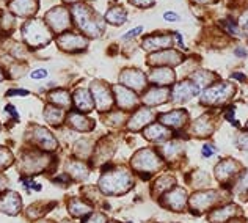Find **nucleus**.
<instances>
[{"label": "nucleus", "instance_id": "obj_19", "mask_svg": "<svg viewBox=\"0 0 248 223\" xmlns=\"http://www.w3.org/2000/svg\"><path fill=\"white\" fill-rule=\"evenodd\" d=\"M153 120V113L149 110H146V109H143V110H140L139 113H137L134 118H132V123L129 124V127L130 129H140L141 126H145L146 123H149Z\"/></svg>", "mask_w": 248, "mask_h": 223}, {"label": "nucleus", "instance_id": "obj_13", "mask_svg": "<svg viewBox=\"0 0 248 223\" xmlns=\"http://www.w3.org/2000/svg\"><path fill=\"white\" fill-rule=\"evenodd\" d=\"M121 80L126 85H129V87H134L137 90L145 87V76H143L141 73H139V71H134V69L126 71V73L121 76Z\"/></svg>", "mask_w": 248, "mask_h": 223}, {"label": "nucleus", "instance_id": "obj_41", "mask_svg": "<svg viewBox=\"0 0 248 223\" xmlns=\"http://www.w3.org/2000/svg\"><path fill=\"white\" fill-rule=\"evenodd\" d=\"M164 17L168 19V21H178V19H179V16H178V15H174V13H165Z\"/></svg>", "mask_w": 248, "mask_h": 223}, {"label": "nucleus", "instance_id": "obj_20", "mask_svg": "<svg viewBox=\"0 0 248 223\" xmlns=\"http://www.w3.org/2000/svg\"><path fill=\"white\" fill-rule=\"evenodd\" d=\"M234 212H236V206L221 207V209H218V211H215V212L211 214V220H212V223H223V222H226L228 219H230Z\"/></svg>", "mask_w": 248, "mask_h": 223}, {"label": "nucleus", "instance_id": "obj_2", "mask_svg": "<svg viewBox=\"0 0 248 223\" xmlns=\"http://www.w3.org/2000/svg\"><path fill=\"white\" fill-rule=\"evenodd\" d=\"M24 38L31 46H40L47 43L50 39V35L44 24L38 21H30L29 24L24 25Z\"/></svg>", "mask_w": 248, "mask_h": 223}, {"label": "nucleus", "instance_id": "obj_22", "mask_svg": "<svg viewBox=\"0 0 248 223\" xmlns=\"http://www.w3.org/2000/svg\"><path fill=\"white\" fill-rule=\"evenodd\" d=\"M171 43L170 36H151L145 39V49H157V48H167Z\"/></svg>", "mask_w": 248, "mask_h": 223}, {"label": "nucleus", "instance_id": "obj_38", "mask_svg": "<svg viewBox=\"0 0 248 223\" xmlns=\"http://www.w3.org/2000/svg\"><path fill=\"white\" fill-rule=\"evenodd\" d=\"M141 32V27H137V29H134V30H130L127 35H124L123 36V39H129V38H132V36H135V35H139Z\"/></svg>", "mask_w": 248, "mask_h": 223}, {"label": "nucleus", "instance_id": "obj_33", "mask_svg": "<svg viewBox=\"0 0 248 223\" xmlns=\"http://www.w3.org/2000/svg\"><path fill=\"white\" fill-rule=\"evenodd\" d=\"M73 170H76L74 175L77 176V179H83L85 176H87V168H85L82 163H73Z\"/></svg>", "mask_w": 248, "mask_h": 223}, {"label": "nucleus", "instance_id": "obj_28", "mask_svg": "<svg viewBox=\"0 0 248 223\" xmlns=\"http://www.w3.org/2000/svg\"><path fill=\"white\" fill-rule=\"evenodd\" d=\"M107 21L113 22V24H123L126 21V13L121 8H112L107 13Z\"/></svg>", "mask_w": 248, "mask_h": 223}, {"label": "nucleus", "instance_id": "obj_37", "mask_svg": "<svg viewBox=\"0 0 248 223\" xmlns=\"http://www.w3.org/2000/svg\"><path fill=\"white\" fill-rule=\"evenodd\" d=\"M46 76H47L46 69H38V71H35V73H31V77H33V79H43Z\"/></svg>", "mask_w": 248, "mask_h": 223}, {"label": "nucleus", "instance_id": "obj_12", "mask_svg": "<svg viewBox=\"0 0 248 223\" xmlns=\"http://www.w3.org/2000/svg\"><path fill=\"white\" fill-rule=\"evenodd\" d=\"M11 10L19 16L31 15L36 10V0H15L11 3Z\"/></svg>", "mask_w": 248, "mask_h": 223}, {"label": "nucleus", "instance_id": "obj_39", "mask_svg": "<svg viewBox=\"0 0 248 223\" xmlns=\"http://www.w3.org/2000/svg\"><path fill=\"white\" fill-rule=\"evenodd\" d=\"M11 95L27 96V95H29V91H25V90H11V91H8V96H11Z\"/></svg>", "mask_w": 248, "mask_h": 223}, {"label": "nucleus", "instance_id": "obj_9", "mask_svg": "<svg viewBox=\"0 0 248 223\" xmlns=\"http://www.w3.org/2000/svg\"><path fill=\"white\" fill-rule=\"evenodd\" d=\"M58 43L63 49L66 50H76V49H83L87 46V41L82 36H77L74 33H68L58 38Z\"/></svg>", "mask_w": 248, "mask_h": 223}, {"label": "nucleus", "instance_id": "obj_16", "mask_svg": "<svg viewBox=\"0 0 248 223\" xmlns=\"http://www.w3.org/2000/svg\"><path fill=\"white\" fill-rule=\"evenodd\" d=\"M186 112H182V110H174V112H170V113L167 115H162V123H165V124H170V126H174V127H179L182 126V124L186 123Z\"/></svg>", "mask_w": 248, "mask_h": 223}, {"label": "nucleus", "instance_id": "obj_23", "mask_svg": "<svg viewBox=\"0 0 248 223\" xmlns=\"http://www.w3.org/2000/svg\"><path fill=\"white\" fill-rule=\"evenodd\" d=\"M151 79L155 83H160V85H167L170 82H173L174 74L171 73L170 69H155L154 73L151 74Z\"/></svg>", "mask_w": 248, "mask_h": 223}, {"label": "nucleus", "instance_id": "obj_15", "mask_svg": "<svg viewBox=\"0 0 248 223\" xmlns=\"http://www.w3.org/2000/svg\"><path fill=\"white\" fill-rule=\"evenodd\" d=\"M115 93L118 95L116 96V99H118V104L124 109H129L137 104V97L134 93H130L129 90L123 88V87H115Z\"/></svg>", "mask_w": 248, "mask_h": 223}, {"label": "nucleus", "instance_id": "obj_36", "mask_svg": "<svg viewBox=\"0 0 248 223\" xmlns=\"http://www.w3.org/2000/svg\"><path fill=\"white\" fill-rule=\"evenodd\" d=\"M87 223H106V219L102 217V215H93V217H91L90 220H87Z\"/></svg>", "mask_w": 248, "mask_h": 223}, {"label": "nucleus", "instance_id": "obj_17", "mask_svg": "<svg viewBox=\"0 0 248 223\" xmlns=\"http://www.w3.org/2000/svg\"><path fill=\"white\" fill-rule=\"evenodd\" d=\"M74 101H76V106L79 107L80 110H83V112L91 110V107H93L91 95L88 93L87 90H77L76 95H74Z\"/></svg>", "mask_w": 248, "mask_h": 223}, {"label": "nucleus", "instance_id": "obj_27", "mask_svg": "<svg viewBox=\"0 0 248 223\" xmlns=\"http://www.w3.org/2000/svg\"><path fill=\"white\" fill-rule=\"evenodd\" d=\"M69 123L73 124L74 127L80 129V130H88V129H91V126H93L91 123H88L87 118H83V116L77 115V113H73L69 116Z\"/></svg>", "mask_w": 248, "mask_h": 223}, {"label": "nucleus", "instance_id": "obj_24", "mask_svg": "<svg viewBox=\"0 0 248 223\" xmlns=\"http://www.w3.org/2000/svg\"><path fill=\"white\" fill-rule=\"evenodd\" d=\"M151 62H159V63H171L176 64L181 62V55L176 54V52H164V54H155L151 57Z\"/></svg>", "mask_w": 248, "mask_h": 223}, {"label": "nucleus", "instance_id": "obj_44", "mask_svg": "<svg viewBox=\"0 0 248 223\" xmlns=\"http://www.w3.org/2000/svg\"><path fill=\"white\" fill-rule=\"evenodd\" d=\"M236 52H237V55H244V54H245V52H244L242 49H237Z\"/></svg>", "mask_w": 248, "mask_h": 223}, {"label": "nucleus", "instance_id": "obj_5", "mask_svg": "<svg viewBox=\"0 0 248 223\" xmlns=\"http://www.w3.org/2000/svg\"><path fill=\"white\" fill-rule=\"evenodd\" d=\"M47 21L50 24V27L55 32H62L63 29H66L69 25V17L66 10L63 8H55L47 13Z\"/></svg>", "mask_w": 248, "mask_h": 223}, {"label": "nucleus", "instance_id": "obj_6", "mask_svg": "<svg viewBox=\"0 0 248 223\" xmlns=\"http://www.w3.org/2000/svg\"><path fill=\"white\" fill-rule=\"evenodd\" d=\"M91 93L94 95L96 97V102H97V107L101 110H107L110 106H112V96H110L108 90L106 85H102L99 82H94L93 87H91Z\"/></svg>", "mask_w": 248, "mask_h": 223}, {"label": "nucleus", "instance_id": "obj_46", "mask_svg": "<svg viewBox=\"0 0 248 223\" xmlns=\"http://www.w3.org/2000/svg\"><path fill=\"white\" fill-rule=\"evenodd\" d=\"M3 186H5L3 184V178H0V189H3Z\"/></svg>", "mask_w": 248, "mask_h": 223}, {"label": "nucleus", "instance_id": "obj_8", "mask_svg": "<svg viewBox=\"0 0 248 223\" xmlns=\"http://www.w3.org/2000/svg\"><path fill=\"white\" fill-rule=\"evenodd\" d=\"M198 95V87L190 82H182L174 88V101H187Z\"/></svg>", "mask_w": 248, "mask_h": 223}, {"label": "nucleus", "instance_id": "obj_10", "mask_svg": "<svg viewBox=\"0 0 248 223\" xmlns=\"http://www.w3.org/2000/svg\"><path fill=\"white\" fill-rule=\"evenodd\" d=\"M217 192H203V193H197L192 198V206L203 211V209H207L212 203L217 201Z\"/></svg>", "mask_w": 248, "mask_h": 223}, {"label": "nucleus", "instance_id": "obj_43", "mask_svg": "<svg viewBox=\"0 0 248 223\" xmlns=\"http://www.w3.org/2000/svg\"><path fill=\"white\" fill-rule=\"evenodd\" d=\"M203 154H204V156H212V154H214V149H212V148H209V146H204V148H203Z\"/></svg>", "mask_w": 248, "mask_h": 223}, {"label": "nucleus", "instance_id": "obj_18", "mask_svg": "<svg viewBox=\"0 0 248 223\" xmlns=\"http://www.w3.org/2000/svg\"><path fill=\"white\" fill-rule=\"evenodd\" d=\"M167 201H168V205L171 206L173 209L179 211V209L186 205V192L182 189H176L174 192L167 195Z\"/></svg>", "mask_w": 248, "mask_h": 223}, {"label": "nucleus", "instance_id": "obj_31", "mask_svg": "<svg viewBox=\"0 0 248 223\" xmlns=\"http://www.w3.org/2000/svg\"><path fill=\"white\" fill-rule=\"evenodd\" d=\"M69 209H71V212H73L74 215H83V214H87V212H90V207L87 206V205H83L82 201H79V200H74L73 203L69 205Z\"/></svg>", "mask_w": 248, "mask_h": 223}, {"label": "nucleus", "instance_id": "obj_3", "mask_svg": "<svg viewBox=\"0 0 248 223\" xmlns=\"http://www.w3.org/2000/svg\"><path fill=\"white\" fill-rule=\"evenodd\" d=\"M74 16H76V22L79 24V27L87 32V33H91V35L99 33L101 29L96 25V21H91V15L87 6H74Z\"/></svg>", "mask_w": 248, "mask_h": 223}, {"label": "nucleus", "instance_id": "obj_4", "mask_svg": "<svg viewBox=\"0 0 248 223\" xmlns=\"http://www.w3.org/2000/svg\"><path fill=\"white\" fill-rule=\"evenodd\" d=\"M132 163L137 170H141V172H145V170L146 172H153V170H155L160 165L157 156H155L154 153H151V151H148V149L140 151V153L135 156Z\"/></svg>", "mask_w": 248, "mask_h": 223}, {"label": "nucleus", "instance_id": "obj_21", "mask_svg": "<svg viewBox=\"0 0 248 223\" xmlns=\"http://www.w3.org/2000/svg\"><path fill=\"white\" fill-rule=\"evenodd\" d=\"M236 163L231 162V160H225V162H221L220 165L217 167V176H218V179L221 181H225L226 178H230L231 175L236 173Z\"/></svg>", "mask_w": 248, "mask_h": 223}, {"label": "nucleus", "instance_id": "obj_40", "mask_svg": "<svg viewBox=\"0 0 248 223\" xmlns=\"http://www.w3.org/2000/svg\"><path fill=\"white\" fill-rule=\"evenodd\" d=\"M132 2L135 5H140V6H148V5H151L154 0H132Z\"/></svg>", "mask_w": 248, "mask_h": 223}, {"label": "nucleus", "instance_id": "obj_30", "mask_svg": "<svg viewBox=\"0 0 248 223\" xmlns=\"http://www.w3.org/2000/svg\"><path fill=\"white\" fill-rule=\"evenodd\" d=\"M63 118V112L60 109H55V107H47L46 109V120L49 123H54V124H58L62 121Z\"/></svg>", "mask_w": 248, "mask_h": 223}, {"label": "nucleus", "instance_id": "obj_34", "mask_svg": "<svg viewBox=\"0 0 248 223\" xmlns=\"http://www.w3.org/2000/svg\"><path fill=\"white\" fill-rule=\"evenodd\" d=\"M11 162V156L6 149H0V168L6 167Z\"/></svg>", "mask_w": 248, "mask_h": 223}, {"label": "nucleus", "instance_id": "obj_26", "mask_svg": "<svg viewBox=\"0 0 248 223\" xmlns=\"http://www.w3.org/2000/svg\"><path fill=\"white\" fill-rule=\"evenodd\" d=\"M145 134H146L148 139H151V140H160V139H164V137L168 135V130L164 129L162 126H159V124H154V126L149 127Z\"/></svg>", "mask_w": 248, "mask_h": 223}, {"label": "nucleus", "instance_id": "obj_14", "mask_svg": "<svg viewBox=\"0 0 248 223\" xmlns=\"http://www.w3.org/2000/svg\"><path fill=\"white\" fill-rule=\"evenodd\" d=\"M35 140L36 143L44 149H54L57 146L55 139L52 137V134H49L47 130L43 127H36L35 129Z\"/></svg>", "mask_w": 248, "mask_h": 223}, {"label": "nucleus", "instance_id": "obj_48", "mask_svg": "<svg viewBox=\"0 0 248 223\" xmlns=\"http://www.w3.org/2000/svg\"><path fill=\"white\" fill-rule=\"evenodd\" d=\"M198 2H207V0H198Z\"/></svg>", "mask_w": 248, "mask_h": 223}, {"label": "nucleus", "instance_id": "obj_42", "mask_svg": "<svg viewBox=\"0 0 248 223\" xmlns=\"http://www.w3.org/2000/svg\"><path fill=\"white\" fill-rule=\"evenodd\" d=\"M239 145L242 146V148H247V149H248V135H244V137H240V140H239Z\"/></svg>", "mask_w": 248, "mask_h": 223}, {"label": "nucleus", "instance_id": "obj_45", "mask_svg": "<svg viewBox=\"0 0 248 223\" xmlns=\"http://www.w3.org/2000/svg\"><path fill=\"white\" fill-rule=\"evenodd\" d=\"M232 77H236V79H244V76H242V74H234Z\"/></svg>", "mask_w": 248, "mask_h": 223}, {"label": "nucleus", "instance_id": "obj_29", "mask_svg": "<svg viewBox=\"0 0 248 223\" xmlns=\"http://www.w3.org/2000/svg\"><path fill=\"white\" fill-rule=\"evenodd\" d=\"M50 101L52 102H57L60 104L62 107H69V96L66 91H54V93H50Z\"/></svg>", "mask_w": 248, "mask_h": 223}, {"label": "nucleus", "instance_id": "obj_47", "mask_svg": "<svg viewBox=\"0 0 248 223\" xmlns=\"http://www.w3.org/2000/svg\"><path fill=\"white\" fill-rule=\"evenodd\" d=\"M2 79H3V74H2V71H0V80H2Z\"/></svg>", "mask_w": 248, "mask_h": 223}, {"label": "nucleus", "instance_id": "obj_32", "mask_svg": "<svg viewBox=\"0 0 248 223\" xmlns=\"http://www.w3.org/2000/svg\"><path fill=\"white\" fill-rule=\"evenodd\" d=\"M178 151H181L179 143H168V145H165V148H164V153L167 157H173Z\"/></svg>", "mask_w": 248, "mask_h": 223}, {"label": "nucleus", "instance_id": "obj_7", "mask_svg": "<svg viewBox=\"0 0 248 223\" xmlns=\"http://www.w3.org/2000/svg\"><path fill=\"white\" fill-rule=\"evenodd\" d=\"M226 91H228V85L226 83H218L215 87L206 90L203 102L204 104H214V102H220L226 97Z\"/></svg>", "mask_w": 248, "mask_h": 223}, {"label": "nucleus", "instance_id": "obj_11", "mask_svg": "<svg viewBox=\"0 0 248 223\" xmlns=\"http://www.w3.org/2000/svg\"><path fill=\"white\" fill-rule=\"evenodd\" d=\"M19 207H21V200H19L17 193L10 192L0 200V209L8 214H17Z\"/></svg>", "mask_w": 248, "mask_h": 223}, {"label": "nucleus", "instance_id": "obj_1", "mask_svg": "<svg viewBox=\"0 0 248 223\" xmlns=\"http://www.w3.org/2000/svg\"><path fill=\"white\" fill-rule=\"evenodd\" d=\"M129 187H130V178L124 170L106 175L101 179V189L106 193H121L126 192Z\"/></svg>", "mask_w": 248, "mask_h": 223}, {"label": "nucleus", "instance_id": "obj_25", "mask_svg": "<svg viewBox=\"0 0 248 223\" xmlns=\"http://www.w3.org/2000/svg\"><path fill=\"white\" fill-rule=\"evenodd\" d=\"M167 101V91L165 90H151L145 96V102L148 104H160Z\"/></svg>", "mask_w": 248, "mask_h": 223}, {"label": "nucleus", "instance_id": "obj_49", "mask_svg": "<svg viewBox=\"0 0 248 223\" xmlns=\"http://www.w3.org/2000/svg\"><path fill=\"white\" fill-rule=\"evenodd\" d=\"M66 2H74V0H66Z\"/></svg>", "mask_w": 248, "mask_h": 223}, {"label": "nucleus", "instance_id": "obj_35", "mask_svg": "<svg viewBox=\"0 0 248 223\" xmlns=\"http://www.w3.org/2000/svg\"><path fill=\"white\" fill-rule=\"evenodd\" d=\"M237 190H240V192H248V173L244 176L242 179H240L239 186H237Z\"/></svg>", "mask_w": 248, "mask_h": 223}]
</instances>
